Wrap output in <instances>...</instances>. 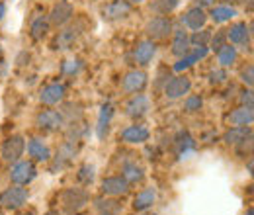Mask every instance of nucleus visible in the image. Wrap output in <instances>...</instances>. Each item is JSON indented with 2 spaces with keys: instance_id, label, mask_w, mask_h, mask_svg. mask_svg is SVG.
Wrapping results in <instances>:
<instances>
[{
  "instance_id": "nucleus-24",
  "label": "nucleus",
  "mask_w": 254,
  "mask_h": 215,
  "mask_svg": "<svg viewBox=\"0 0 254 215\" xmlns=\"http://www.w3.org/2000/svg\"><path fill=\"white\" fill-rule=\"evenodd\" d=\"M190 37L184 30H174V39H172V53L176 57H184L190 53Z\"/></svg>"
},
{
  "instance_id": "nucleus-25",
  "label": "nucleus",
  "mask_w": 254,
  "mask_h": 215,
  "mask_svg": "<svg viewBox=\"0 0 254 215\" xmlns=\"http://www.w3.org/2000/svg\"><path fill=\"white\" fill-rule=\"evenodd\" d=\"M114 118V106L108 102L102 106L100 110V116H98V139H104L108 135V129H110V123Z\"/></svg>"
},
{
  "instance_id": "nucleus-42",
  "label": "nucleus",
  "mask_w": 254,
  "mask_h": 215,
  "mask_svg": "<svg viewBox=\"0 0 254 215\" xmlns=\"http://www.w3.org/2000/svg\"><path fill=\"white\" fill-rule=\"evenodd\" d=\"M4 14H6V6H4V2H0V20L4 18Z\"/></svg>"
},
{
  "instance_id": "nucleus-9",
  "label": "nucleus",
  "mask_w": 254,
  "mask_h": 215,
  "mask_svg": "<svg viewBox=\"0 0 254 215\" xmlns=\"http://www.w3.org/2000/svg\"><path fill=\"white\" fill-rule=\"evenodd\" d=\"M223 139H225L227 145H233V147L247 145V143H253V131H251L249 125H245V127H231L225 133Z\"/></svg>"
},
{
  "instance_id": "nucleus-31",
  "label": "nucleus",
  "mask_w": 254,
  "mask_h": 215,
  "mask_svg": "<svg viewBox=\"0 0 254 215\" xmlns=\"http://www.w3.org/2000/svg\"><path fill=\"white\" fill-rule=\"evenodd\" d=\"M178 4H180V0H155V2L151 4V10H155L160 16H166V14H170L172 10H176Z\"/></svg>"
},
{
  "instance_id": "nucleus-3",
  "label": "nucleus",
  "mask_w": 254,
  "mask_h": 215,
  "mask_svg": "<svg viewBox=\"0 0 254 215\" xmlns=\"http://www.w3.org/2000/svg\"><path fill=\"white\" fill-rule=\"evenodd\" d=\"M35 176H37V170L32 160H18L10 170V180L18 186L30 184Z\"/></svg>"
},
{
  "instance_id": "nucleus-46",
  "label": "nucleus",
  "mask_w": 254,
  "mask_h": 215,
  "mask_svg": "<svg viewBox=\"0 0 254 215\" xmlns=\"http://www.w3.org/2000/svg\"><path fill=\"white\" fill-rule=\"evenodd\" d=\"M247 215H254V212H253V210H249V212H247Z\"/></svg>"
},
{
  "instance_id": "nucleus-17",
  "label": "nucleus",
  "mask_w": 254,
  "mask_h": 215,
  "mask_svg": "<svg viewBox=\"0 0 254 215\" xmlns=\"http://www.w3.org/2000/svg\"><path fill=\"white\" fill-rule=\"evenodd\" d=\"M254 120L253 108H247V106H241L237 110H233L229 116H227V123L233 125V127H245V125H251Z\"/></svg>"
},
{
  "instance_id": "nucleus-40",
  "label": "nucleus",
  "mask_w": 254,
  "mask_h": 215,
  "mask_svg": "<svg viewBox=\"0 0 254 215\" xmlns=\"http://www.w3.org/2000/svg\"><path fill=\"white\" fill-rule=\"evenodd\" d=\"M253 72H254L253 65H249V67H247V69L241 72V78H243V82H245V84H249V86H253V80H254Z\"/></svg>"
},
{
  "instance_id": "nucleus-10",
  "label": "nucleus",
  "mask_w": 254,
  "mask_h": 215,
  "mask_svg": "<svg viewBox=\"0 0 254 215\" xmlns=\"http://www.w3.org/2000/svg\"><path fill=\"white\" fill-rule=\"evenodd\" d=\"M76 149H78V147L74 145V141L63 143V145L59 147L57 154H55V160H53V164H51V170H61L66 164H70V160H72L74 154H76Z\"/></svg>"
},
{
  "instance_id": "nucleus-45",
  "label": "nucleus",
  "mask_w": 254,
  "mask_h": 215,
  "mask_svg": "<svg viewBox=\"0 0 254 215\" xmlns=\"http://www.w3.org/2000/svg\"><path fill=\"white\" fill-rule=\"evenodd\" d=\"M129 2H133V4H139V2H145V0H129Z\"/></svg>"
},
{
  "instance_id": "nucleus-14",
  "label": "nucleus",
  "mask_w": 254,
  "mask_h": 215,
  "mask_svg": "<svg viewBox=\"0 0 254 215\" xmlns=\"http://www.w3.org/2000/svg\"><path fill=\"white\" fill-rule=\"evenodd\" d=\"M155 53H157V45H155V41L145 39V41H141V43L135 47V63L141 65V67H147L149 63L153 61Z\"/></svg>"
},
{
  "instance_id": "nucleus-23",
  "label": "nucleus",
  "mask_w": 254,
  "mask_h": 215,
  "mask_svg": "<svg viewBox=\"0 0 254 215\" xmlns=\"http://www.w3.org/2000/svg\"><path fill=\"white\" fill-rule=\"evenodd\" d=\"M155 200H157L155 188H147V190H143V192H139V194L135 196V200H133V210H135V212H145V210L153 208Z\"/></svg>"
},
{
  "instance_id": "nucleus-2",
  "label": "nucleus",
  "mask_w": 254,
  "mask_h": 215,
  "mask_svg": "<svg viewBox=\"0 0 254 215\" xmlns=\"http://www.w3.org/2000/svg\"><path fill=\"white\" fill-rule=\"evenodd\" d=\"M28 202V190L22 186H10L0 194V206L6 210H20Z\"/></svg>"
},
{
  "instance_id": "nucleus-11",
  "label": "nucleus",
  "mask_w": 254,
  "mask_h": 215,
  "mask_svg": "<svg viewBox=\"0 0 254 215\" xmlns=\"http://www.w3.org/2000/svg\"><path fill=\"white\" fill-rule=\"evenodd\" d=\"M102 192L106 196H124L129 192V182L124 176H108L102 180Z\"/></svg>"
},
{
  "instance_id": "nucleus-29",
  "label": "nucleus",
  "mask_w": 254,
  "mask_h": 215,
  "mask_svg": "<svg viewBox=\"0 0 254 215\" xmlns=\"http://www.w3.org/2000/svg\"><path fill=\"white\" fill-rule=\"evenodd\" d=\"M217 61L221 63V67H231L233 63L237 61V47L225 43L221 49L217 51Z\"/></svg>"
},
{
  "instance_id": "nucleus-44",
  "label": "nucleus",
  "mask_w": 254,
  "mask_h": 215,
  "mask_svg": "<svg viewBox=\"0 0 254 215\" xmlns=\"http://www.w3.org/2000/svg\"><path fill=\"white\" fill-rule=\"evenodd\" d=\"M45 215H61V214H59V212H47Z\"/></svg>"
},
{
  "instance_id": "nucleus-4",
  "label": "nucleus",
  "mask_w": 254,
  "mask_h": 215,
  "mask_svg": "<svg viewBox=\"0 0 254 215\" xmlns=\"http://www.w3.org/2000/svg\"><path fill=\"white\" fill-rule=\"evenodd\" d=\"M24 149H26L24 137H22V135H12V137H8V139L2 143L0 153H2V158H4L6 162H16V160L24 154Z\"/></svg>"
},
{
  "instance_id": "nucleus-47",
  "label": "nucleus",
  "mask_w": 254,
  "mask_h": 215,
  "mask_svg": "<svg viewBox=\"0 0 254 215\" xmlns=\"http://www.w3.org/2000/svg\"><path fill=\"white\" fill-rule=\"evenodd\" d=\"M20 215H33L32 212H28V214H20Z\"/></svg>"
},
{
  "instance_id": "nucleus-36",
  "label": "nucleus",
  "mask_w": 254,
  "mask_h": 215,
  "mask_svg": "<svg viewBox=\"0 0 254 215\" xmlns=\"http://www.w3.org/2000/svg\"><path fill=\"white\" fill-rule=\"evenodd\" d=\"M80 69H82V63L78 61V59H72V61L63 63V72H64V74H76Z\"/></svg>"
},
{
  "instance_id": "nucleus-27",
  "label": "nucleus",
  "mask_w": 254,
  "mask_h": 215,
  "mask_svg": "<svg viewBox=\"0 0 254 215\" xmlns=\"http://www.w3.org/2000/svg\"><path fill=\"white\" fill-rule=\"evenodd\" d=\"M96 210L100 215H120L122 214V204L116 200H96Z\"/></svg>"
},
{
  "instance_id": "nucleus-38",
  "label": "nucleus",
  "mask_w": 254,
  "mask_h": 215,
  "mask_svg": "<svg viewBox=\"0 0 254 215\" xmlns=\"http://www.w3.org/2000/svg\"><path fill=\"white\" fill-rule=\"evenodd\" d=\"M225 39H227L225 31H217V33L211 37V49H213V51H219L223 45H225Z\"/></svg>"
},
{
  "instance_id": "nucleus-13",
  "label": "nucleus",
  "mask_w": 254,
  "mask_h": 215,
  "mask_svg": "<svg viewBox=\"0 0 254 215\" xmlns=\"http://www.w3.org/2000/svg\"><path fill=\"white\" fill-rule=\"evenodd\" d=\"M145 86H147V74L143 71H129L124 76V90L126 92H141Z\"/></svg>"
},
{
  "instance_id": "nucleus-16",
  "label": "nucleus",
  "mask_w": 254,
  "mask_h": 215,
  "mask_svg": "<svg viewBox=\"0 0 254 215\" xmlns=\"http://www.w3.org/2000/svg\"><path fill=\"white\" fill-rule=\"evenodd\" d=\"M72 14H74V10H72V6H70L68 2H59V4H55V6L51 8L49 22L55 24V26H64V24L72 18Z\"/></svg>"
},
{
  "instance_id": "nucleus-26",
  "label": "nucleus",
  "mask_w": 254,
  "mask_h": 215,
  "mask_svg": "<svg viewBox=\"0 0 254 215\" xmlns=\"http://www.w3.org/2000/svg\"><path fill=\"white\" fill-rule=\"evenodd\" d=\"M122 176L126 178L129 184H135V182H141V180H143L145 170H143V166H139L137 162L129 160V162H124V166H122Z\"/></svg>"
},
{
  "instance_id": "nucleus-8",
  "label": "nucleus",
  "mask_w": 254,
  "mask_h": 215,
  "mask_svg": "<svg viewBox=\"0 0 254 215\" xmlns=\"http://www.w3.org/2000/svg\"><path fill=\"white\" fill-rule=\"evenodd\" d=\"M147 33L151 39H164L172 33V22L170 18H164V16H159V18H153L149 24H147Z\"/></svg>"
},
{
  "instance_id": "nucleus-5",
  "label": "nucleus",
  "mask_w": 254,
  "mask_h": 215,
  "mask_svg": "<svg viewBox=\"0 0 254 215\" xmlns=\"http://www.w3.org/2000/svg\"><path fill=\"white\" fill-rule=\"evenodd\" d=\"M35 122H37V127L43 131H57L64 125V118L57 110H43L37 114Z\"/></svg>"
},
{
  "instance_id": "nucleus-20",
  "label": "nucleus",
  "mask_w": 254,
  "mask_h": 215,
  "mask_svg": "<svg viewBox=\"0 0 254 215\" xmlns=\"http://www.w3.org/2000/svg\"><path fill=\"white\" fill-rule=\"evenodd\" d=\"M225 35H227V39H231V43L245 45L249 41V37H251V28H247L245 22H237L229 30H225Z\"/></svg>"
},
{
  "instance_id": "nucleus-6",
  "label": "nucleus",
  "mask_w": 254,
  "mask_h": 215,
  "mask_svg": "<svg viewBox=\"0 0 254 215\" xmlns=\"http://www.w3.org/2000/svg\"><path fill=\"white\" fill-rule=\"evenodd\" d=\"M190 90H191V82L190 78H186V76H176V78L168 80L166 86H164V94L170 100L184 98V94H188Z\"/></svg>"
},
{
  "instance_id": "nucleus-37",
  "label": "nucleus",
  "mask_w": 254,
  "mask_h": 215,
  "mask_svg": "<svg viewBox=\"0 0 254 215\" xmlns=\"http://www.w3.org/2000/svg\"><path fill=\"white\" fill-rule=\"evenodd\" d=\"M209 31H199V33H193L190 37V43H193V45H197V47H201V45H205L207 41H209Z\"/></svg>"
},
{
  "instance_id": "nucleus-7",
  "label": "nucleus",
  "mask_w": 254,
  "mask_h": 215,
  "mask_svg": "<svg viewBox=\"0 0 254 215\" xmlns=\"http://www.w3.org/2000/svg\"><path fill=\"white\" fill-rule=\"evenodd\" d=\"M149 110H151V102H149V98L143 96V94H135L126 106L127 116L133 118V120H139V118L147 116Z\"/></svg>"
},
{
  "instance_id": "nucleus-1",
  "label": "nucleus",
  "mask_w": 254,
  "mask_h": 215,
  "mask_svg": "<svg viewBox=\"0 0 254 215\" xmlns=\"http://www.w3.org/2000/svg\"><path fill=\"white\" fill-rule=\"evenodd\" d=\"M61 202L66 214H78L88 204V192L82 188H66L61 194Z\"/></svg>"
},
{
  "instance_id": "nucleus-41",
  "label": "nucleus",
  "mask_w": 254,
  "mask_h": 215,
  "mask_svg": "<svg viewBox=\"0 0 254 215\" xmlns=\"http://www.w3.org/2000/svg\"><path fill=\"white\" fill-rule=\"evenodd\" d=\"M241 100H243V106H247V108H253V90H247V92H243L241 96Z\"/></svg>"
},
{
  "instance_id": "nucleus-30",
  "label": "nucleus",
  "mask_w": 254,
  "mask_h": 215,
  "mask_svg": "<svg viewBox=\"0 0 254 215\" xmlns=\"http://www.w3.org/2000/svg\"><path fill=\"white\" fill-rule=\"evenodd\" d=\"M74 39H76V30H74V28H68V30L61 31V33L57 35V39H55V43H53V49H68Z\"/></svg>"
},
{
  "instance_id": "nucleus-35",
  "label": "nucleus",
  "mask_w": 254,
  "mask_h": 215,
  "mask_svg": "<svg viewBox=\"0 0 254 215\" xmlns=\"http://www.w3.org/2000/svg\"><path fill=\"white\" fill-rule=\"evenodd\" d=\"M201 106H203V100H201V96H188L186 98V102H184V110L186 112H197V110H201Z\"/></svg>"
},
{
  "instance_id": "nucleus-32",
  "label": "nucleus",
  "mask_w": 254,
  "mask_h": 215,
  "mask_svg": "<svg viewBox=\"0 0 254 215\" xmlns=\"http://www.w3.org/2000/svg\"><path fill=\"white\" fill-rule=\"evenodd\" d=\"M49 30V22L43 18V16H39V18H35L32 24V37L33 39H41L45 33Z\"/></svg>"
},
{
  "instance_id": "nucleus-33",
  "label": "nucleus",
  "mask_w": 254,
  "mask_h": 215,
  "mask_svg": "<svg viewBox=\"0 0 254 215\" xmlns=\"http://www.w3.org/2000/svg\"><path fill=\"white\" fill-rule=\"evenodd\" d=\"M94 166L92 164H84V166H80V170H78V182H82V184H92V180H94Z\"/></svg>"
},
{
  "instance_id": "nucleus-21",
  "label": "nucleus",
  "mask_w": 254,
  "mask_h": 215,
  "mask_svg": "<svg viewBox=\"0 0 254 215\" xmlns=\"http://www.w3.org/2000/svg\"><path fill=\"white\" fill-rule=\"evenodd\" d=\"M209 53V49L205 47V45H201V47H197L193 53H186L184 57H180L178 63L174 65V71L176 72H182V71H186V69H190L191 65H195L197 61H201L205 55Z\"/></svg>"
},
{
  "instance_id": "nucleus-12",
  "label": "nucleus",
  "mask_w": 254,
  "mask_h": 215,
  "mask_svg": "<svg viewBox=\"0 0 254 215\" xmlns=\"http://www.w3.org/2000/svg\"><path fill=\"white\" fill-rule=\"evenodd\" d=\"M64 92H66V90H64V84L53 82V84H47L45 88H41V92H39V100H41V104L55 106V104L63 102Z\"/></svg>"
},
{
  "instance_id": "nucleus-22",
  "label": "nucleus",
  "mask_w": 254,
  "mask_h": 215,
  "mask_svg": "<svg viewBox=\"0 0 254 215\" xmlns=\"http://www.w3.org/2000/svg\"><path fill=\"white\" fill-rule=\"evenodd\" d=\"M149 135H151L149 129L143 125H131L122 131V139L126 143H145V141H149Z\"/></svg>"
},
{
  "instance_id": "nucleus-15",
  "label": "nucleus",
  "mask_w": 254,
  "mask_h": 215,
  "mask_svg": "<svg viewBox=\"0 0 254 215\" xmlns=\"http://www.w3.org/2000/svg\"><path fill=\"white\" fill-rule=\"evenodd\" d=\"M129 14H131V2H127V0H116L104 8L106 20H122Z\"/></svg>"
},
{
  "instance_id": "nucleus-28",
  "label": "nucleus",
  "mask_w": 254,
  "mask_h": 215,
  "mask_svg": "<svg viewBox=\"0 0 254 215\" xmlns=\"http://www.w3.org/2000/svg\"><path fill=\"white\" fill-rule=\"evenodd\" d=\"M211 20L213 22H217V24H223V22H229V20H233L235 16H237V10L235 8H231V6H215L213 10H211Z\"/></svg>"
},
{
  "instance_id": "nucleus-39",
  "label": "nucleus",
  "mask_w": 254,
  "mask_h": 215,
  "mask_svg": "<svg viewBox=\"0 0 254 215\" xmlns=\"http://www.w3.org/2000/svg\"><path fill=\"white\" fill-rule=\"evenodd\" d=\"M225 78H227V72H225L223 69L211 71V74H209V80H211V84H221V82H225Z\"/></svg>"
},
{
  "instance_id": "nucleus-34",
  "label": "nucleus",
  "mask_w": 254,
  "mask_h": 215,
  "mask_svg": "<svg viewBox=\"0 0 254 215\" xmlns=\"http://www.w3.org/2000/svg\"><path fill=\"white\" fill-rule=\"evenodd\" d=\"M176 147H178V153L184 156L186 151L193 147V139H191L188 133H180V135H178V139H176Z\"/></svg>"
},
{
  "instance_id": "nucleus-18",
  "label": "nucleus",
  "mask_w": 254,
  "mask_h": 215,
  "mask_svg": "<svg viewBox=\"0 0 254 215\" xmlns=\"http://www.w3.org/2000/svg\"><path fill=\"white\" fill-rule=\"evenodd\" d=\"M205 22H207V14H205L203 8H199V6L191 8V10H188V12L182 16V24H184L186 28H190V30H199V28H203Z\"/></svg>"
},
{
  "instance_id": "nucleus-19",
  "label": "nucleus",
  "mask_w": 254,
  "mask_h": 215,
  "mask_svg": "<svg viewBox=\"0 0 254 215\" xmlns=\"http://www.w3.org/2000/svg\"><path fill=\"white\" fill-rule=\"evenodd\" d=\"M28 154L32 156V160H37V162H47L51 158V149L37 137H33L28 141Z\"/></svg>"
},
{
  "instance_id": "nucleus-43",
  "label": "nucleus",
  "mask_w": 254,
  "mask_h": 215,
  "mask_svg": "<svg viewBox=\"0 0 254 215\" xmlns=\"http://www.w3.org/2000/svg\"><path fill=\"white\" fill-rule=\"evenodd\" d=\"M197 2H199V4H201V6H209V4H211V2H213V0H197Z\"/></svg>"
}]
</instances>
